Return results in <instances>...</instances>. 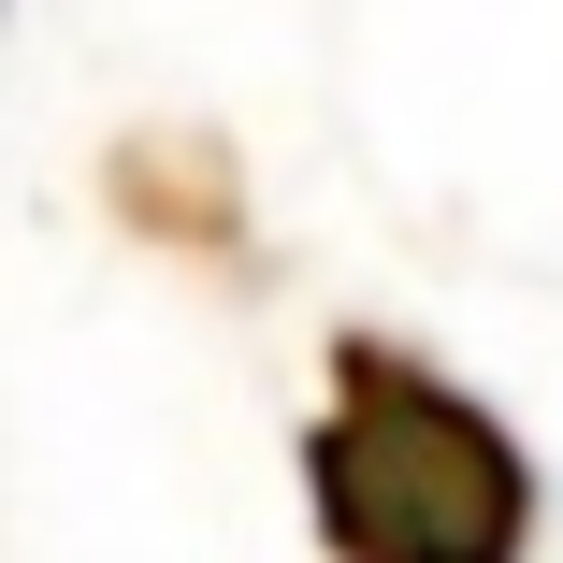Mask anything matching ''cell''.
I'll list each match as a JSON object with an SVG mask.
<instances>
[{"label":"cell","instance_id":"6da1fadb","mask_svg":"<svg viewBox=\"0 0 563 563\" xmlns=\"http://www.w3.org/2000/svg\"><path fill=\"white\" fill-rule=\"evenodd\" d=\"M303 520H318V563H534L549 477L492 390H463L448 362L362 318L318 347Z\"/></svg>","mask_w":563,"mask_h":563},{"label":"cell","instance_id":"7a4b0ae2","mask_svg":"<svg viewBox=\"0 0 563 563\" xmlns=\"http://www.w3.org/2000/svg\"><path fill=\"white\" fill-rule=\"evenodd\" d=\"M101 202H117V232H145L188 275L261 289V261H275L261 246V202H246V159H232L217 117H131L117 145H101Z\"/></svg>","mask_w":563,"mask_h":563}]
</instances>
